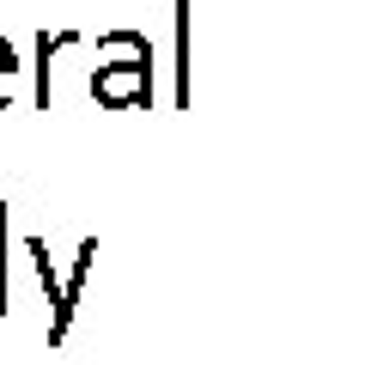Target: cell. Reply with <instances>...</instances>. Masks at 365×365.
Returning a JSON list of instances; mask_svg holds the SVG:
<instances>
[{
    "mask_svg": "<svg viewBox=\"0 0 365 365\" xmlns=\"http://www.w3.org/2000/svg\"><path fill=\"white\" fill-rule=\"evenodd\" d=\"M91 98L104 110H140L153 104V43L140 31H104L98 67H91Z\"/></svg>",
    "mask_w": 365,
    "mask_h": 365,
    "instance_id": "cell-1",
    "label": "cell"
},
{
    "mask_svg": "<svg viewBox=\"0 0 365 365\" xmlns=\"http://www.w3.org/2000/svg\"><path fill=\"white\" fill-rule=\"evenodd\" d=\"M19 67H25V61H19V49L0 37V110H13V79H19Z\"/></svg>",
    "mask_w": 365,
    "mask_h": 365,
    "instance_id": "cell-2",
    "label": "cell"
},
{
    "mask_svg": "<svg viewBox=\"0 0 365 365\" xmlns=\"http://www.w3.org/2000/svg\"><path fill=\"white\" fill-rule=\"evenodd\" d=\"M0 311H6V207H0Z\"/></svg>",
    "mask_w": 365,
    "mask_h": 365,
    "instance_id": "cell-3",
    "label": "cell"
}]
</instances>
